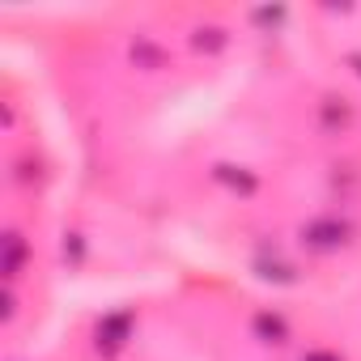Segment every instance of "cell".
<instances>
[{"mask_svg": "<svg viewBox=\"0 0 361 361\" xmlns=\"http://www.w3.org/2000/svg\"><path fill=\"white\" fill-rule=\"evenodd\" d=\"M255 276L259 281H276V285H293V264L276 259V255H255Z\"/></svg>", "mask_w": 361, "mask_h": 361, "instance_id": "obj_6", "label": "cell"}, {"mask_svg": "<svg viewBox=\"0 0 361 361\" xmlns=\"http://www.w3.org/2000/svg\"><path fill=\"white\" fill-rule=\"evenodd\" d=\"M213 178L226 188V192H234V196H255L259 192V178H255V170H247V166H234V161H217L213 166Z\"/></svg>", "mask_w": 361, "mask_h": 361, "instance_id": "obj_4", "label": "cell"}, {"mask_svg": "<svg viewBox=\"0 0 361 361\" xmlns=\"http://www.w3.org/2000/svg\"><path fill=\"white\" fill-rule=\"evenodd\" d=\"M132 331H136V314L128 310V306H119V310H106L98 323H94V348H98V357H119L123 348H128V340H132Z\"/></svg>", "mask_w": 361, "mask_h": 361, "instance_id": "obj_2", "label": "cell"}, {"mask_svg": "<svg viewBox=\"0 0 361 361\" xmlns=\"http://www.w3.org/2000/svg\"><path fill=\"white\" fill-rule=\"evenodd\" d=\"M298 361H344L340 353H331V348H310V353H302Z\"/></svg>", "mask_w": 361, "mask_h": 361, "instance_id": "obj_12", "label": "cell"}, {"mask_svg": "<svg viewBox=\"0 0 361 361\" xmlns=\"http://www.w3.org/2000/svg\"><path fill=\"white\" fill-rule=\"evenodd\" d=\"M353 123V106L344 98H323V128L336 132V128H348Z\"/></svg>", "mask_w": 361, "mask_h": 361, "instance_id": "obj_8", "label": "cell"}, {"mask_svg": "<svg viewBox=\"0 0 361 361\" xmlns=\"http://www.w3.org/2000/svg\"><path fill=\"white\" fill-rule=\"evenodd\" d=\"M64 259H68V264H81V259H85V243H81V234H64Z\"/></svg>", "mask_w": 361, "mask_h": 361, "instance_id": "obj_11", "label": "cell"}, {"mask_svg": "<svg viewBox=\"0 0 361 361\" xmlns=\"http://www.w3.org/2000/svg\"><path fill=\"white\" fill-rule=\"evenodd\" d=\"M251 336H255L259 344L281 348V344H289V319H285L281 310L264 306V310H255V314H251Z\"/></svg>", "mask_w": 361, "mask_h": 361, "instance_id": "obj_3", "label": "cell"}, {"mask_svg": "<svg viewBox=\"0 0 361 361\" xmlns=\"http://www.w3.org/2000/svg\"><path fill=\"white\" fill-rule=\"evenodd\" d=\"M348 64H353V73L361 77V51H353V56H348Z\"/></svg>", "mask_w": 361, "mask_h": 361, "instance_id": "obj_13", "label": "cell"}, {"mask_svg": "<svg viewBox=\"0 0 361 361\" xmlns=\"http://www.w3.org/2000/svg\"><path fill=\"white\" fill-rule=\"evenodd\" d=\"M30 247L18 230H5V238H0V272H5V281H18L22 276V264H26Z\"/></svg>", "mask_w": 361, "mask_h": 361, "instance_id": "obj_5", "label": "cell"}, {"mask_svg": "<svg viewBox=\"0 0 361 361\" xmlns=\"http://www.w3.org/2000/svg\"><path fill=\"white\" fill-rule=\"evenodd\" d=\"M132 60L145 64V68H161V64H166V56H161L153 43H132Z\"/></svg>", "mask_w": 361, "mask_h": 361, "instance_id": "obj_10", "label": "cell"}, {"mask_svg": "<svg viewBox=\"0 0 361 361\" xmlns=\"http://www.w3.org/2000/svg\"><path fill=\"white\" fill-rule=\"evenodd\" d=\"M298 238H302L306 251H314V255H331V251H340V247L353 243V226H348L344 217H310V221L298 230Z\"/></svg>", "mask_w": 361, "mask_h": 361, "instance_id": "obj_1", "label": "cell"}, {"mask_svg": "<svg viewBox=\"0 0 361 361\" xmlns=\"http://www.w3.org/2000/svg\"><path fill=\"white\" fill-rule=\"evenodd\" d=\"M247 18H251V26H259V30H276L289 13H285V5H264V9H251Z\"/></svg>", "mask_w": 361, "mask_h": 361, "instance_id": "obj_9", "label": "cell"}, {"mask_svg": "<svg viewBox=\"0 0 361 361\" xmlns=\"http://www.w3.org/2000/svg\"><path fill=\"white\" fill-rule=\"evenodd\" d=\"M226 43H230V35H226L221 26H196V30H192V47H196V51H204V56L226 51Z\"/></svg>", "mask_w": 361, "mask_h": 361, "instance_id": "obj_7", "label": "cell"}]
</instances>
